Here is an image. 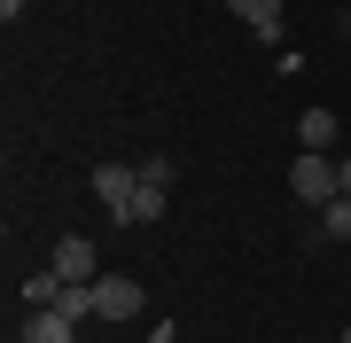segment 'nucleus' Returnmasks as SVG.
Returning a JSON list of instances; mask_svg holds the SVG:
<instances>
[{
  "mask_svg": "<svg viewBox=\"0 0 351 343\" xmlns=\"http://www.w3.org/2000/svg\"><path fill=\"white\" fill-rule=\"evenodd\" d=\"M24 343H78V320H71L63 305H47V312L24 320Z\"/></svg>",
  "mask_w": 351,
  "mask_h": 343,
  "instance_id": "5",
  "label": "nucleus"
},
{
  "mask_svg": "<svg viewBox=\"0 0 351 343\" xmlns=\"http://www.w3.org/2000/svg\"><path fill=\"white\" fill-rule=\"evenodd\" d=\"M94 195H101V211L125 227V218H133V195H141V164H94Z\"/></svg>",
  "mask_w": 351,
  "mask_h": 343,
  "instance_id": "2",
  "label": "nucleus"
},
{
  "mask_svg": "<svg viewBox=\"0 0 351 343\" xmlns=\"http://www.w3.org/2000/svg\"><path fill=\"white\" fill-rule=\"evenodd\" d=\"M47 266L63 273V281H78V289H86V281H101V257H94V242H86V234H63Z\"/></svg>",
  "mask_w": 351,
  "mask_h": 343,
  "instance_id": "4",
  "label": "nucleus"
},
{
  "mask_svg": "<svg viewBox=\"0 0 351 343\" xmlns=\"http://www.w3.org/2000/svg\"><path fill=\"white\" fill-rule=\"evenodd\" d=\"M141 305H149V296H141L133 273H101L94 281V320H141Z\"/></svg>",
  "mask_w": 351,
  "mask_h": 343,
  "instance_id": "3",
  "label": "nucleus"
},
{
  "mask_svg": "<svg viewBox=\"0 0 351 343\" xmlns=\"http://www.w3.org/2000/svg\"><path fill=\"white\" fill-rule=\"evenodd\" d=\"M289 195L313 203V211H328V203L343 195V179H336V164H328L320 149H297V164H289Z\"/></svg>",
  "mask_w": 351,
  "mask_h": 343,
  "instance_id": "1",
  "label": "nucleus"
},
{
  "mask_svg": "<svg viewBox=\"0 0 351 343\" xmlns=\"http://www.w3.org/2000/svg\"><path fill=\"white\" fill-rule=\"evenodd\" d=\"M226 8H234L258 39H281V0H226Z\"/></svg>",
  "mask_w": 351,
  "mask_h": 343,
  "instance_id": "6",
  "label": "nucleus"
},
{
  "mask_svg": "<svg viewBox=\"0 0 351 343\" xmlns=\"http://www.w3.org/2000/svg\"><path fill=\"white\" fill-rule=\"evenodd\" d=\"M141 179H156V188H172V179H180V164H172V156H149V164H141Z\"/></svg>",
  "mask_w": 351,
  "mask_h": 343,
  "instance_id": "11",
  "label": "nucleus"
},
{
  "mask_svg": "<svg viewBox=\"0 0 351 343\" xmlns=\"http://www.w3.org/2000/svg\"><path fill=\"white\" fill-rule=\"evenodd\" d=\"M343 343H351V328H343Z\"/></svg>",
  "mask_w": 351,
  "mask_h": 343,
  "instance_id": "14",
  "label": "nucleus"
},
{
  "mask_svg": "<svg viewBox=\"0 0 351 343\" xmlns=\"http://www.w3.org/2000/svg\"><path fill=\"white\" fill-rule=\"evenodd\" d=\"M164 203H172V188L141 179V195H133V218H125V227H156V218H164Z\"/></svg>",
  "mask_w": 351,
  "mask_h": 343,
  "instance_id": "8",
  "label": "nucleus"
},
{
  "mask_svg": "<svg viewBox=\"0 0 351 343\" xmlns=\"http://www.w3.org/2000/svg\"><path fill=\"white\" fill-rule=\"evenodd\" d=\"M63 289H71V281L47 266V273H32V281H24V305H32V312H47V305H63Z\"/></svg>",
  "mask_w": 351,
  "mask_h": 343,
  "instance_id": "7",
  "label": "nucleus"
},
{
  "mask_svg": "<svg viewBox=\"0 0 351 343\" xmlns=\"http://www.w3.org/2000/svg\"><path fill=\"white\" fill-rule=\"evenodd\" d=\"M297 140H304V149H320V156H328V140H336V110H304Z\"/></svg>",
  "mask_w": 351,
  "mask_h": 343,
  "instance_id": "9",
  "label": "nucleus"
},
{
  "mask_svg": "<svg viewBox=\"0 0 351 343\" xmlns=\"http://www.w3.org/2000/svg\"><path fill=\"white\" fill-rule=\"evenodd\" d=\"M336 179H343V195H351V156H343V164H336Z\"/></svg>",
  "mask_w": 351,
  "mask_h": 343,
  "instance_id": "13",
  "label": "nucleus"
},
{
  "mask_svg": "<svg viewBox=\"0 0 351 343\" xmlns=\"http://www.w3.org/2000/svg\"><path fill=\"white\" fill-rule=\"evenodd\" d=\"M320 234L328 242H351V195H336V203L320 211Z\"/></svg>",
  "mask_w": 351,
  "mask_h": 343,
  "instance_id": "10",
  "label": "nucleus"
},
{
  "mask_svg": "<svg viewBox=\"0 0 351 343\" xmlns=\"http://www.w3.org/2000/svg\"><path fill=\"white\" fill-rule=\"evenodd\" d=\"M0 16H8V24H16V16H24V0H0Z\"/></svg>",
  "mask_w": 351,
  "mask_h": 343,
  "instance_id": "12",
  "label": "nucleus"
}]
</instances>
